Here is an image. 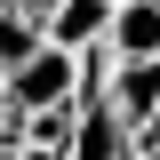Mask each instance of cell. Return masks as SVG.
Wrapping results in <instances>:
<instances>
[{"instance_id": "2", "label": "cell", "mask_w": 160, "mask_h": 160, "mask_svg": "<svg viewBox=\"0 0 160 160\" xmlns=\"http://www.w3.org/2000/svg\"><path fill=\"white\" fill-rule=\"evenodd\" d=\"M0 88L32 112V104H56V96H72V48H56V40H40L32 56L16 64V72H0Z\"/></svg>"}, {"instance_id": "3", "label": "cell", "mask_w": 160, "mask_h": 160, "mask_svg": "<svg viewBox=\"0 0 160 160\" xmlns=\"http://www.w3.org/2000/svg\"><path fill=\"white\" fill-rule=\"evenodd\" d=\"M128 152V128H120V112L104 96H88L80 104V120H72V136H64V160H120Z\"/></svg>"}, {"instance_id": "5", "label": "cell", "mask_w": 160, "mask_h": 160, "mask_svg": "<svg viewBox=\"0 0 160 160\" xmlns=\"http://www.w3.org/2000/svg\"><path fill=\"white\" fill-rule=\"evenodd\" d=\"M104 16H112V0H56L40 16V32L56 48H88V40H104Z\"/></svg>"}, {"instance_id": "1", "label": "cell", "mask_w": 160, "mask_h": 160, "mask_svg": "<svg viewBox=\"0 0 160 160\" xmlns=\"http://www.w3.org/2000/svg\"><path fill=\"white\" fill-rule=\"evenodd\" d=\"M104 104L120 112V128H160V56H112V80H104Z\"/></svg>"}, {"instance_id": "6", "label": "cell", "mask_w": 160, "mask_h": 160, "mask_svg": "<svg viewBox=\"0 0 160 160\" xmlns=\"http://www.w3.org/2000/svg\"><path fill=\"white\" fill-rule=\"evenodd\" d=\"M16 8H24V16H48V8H56V0H16Z\"/></svg>"}, {"instance_id": "4", "label": "cell", "mask_w": 160, "mask_h": 160, "mask_svg": "<svg viewBox=\"0 0 160 160\" xmlns=\"http://www.w3.org/2000/svg\"><path fill=\"white\" fill-rule=\"evenodd\" d=\"M104 48L112 56H160V0H112Z\"/></svg>"}]
</instances>
